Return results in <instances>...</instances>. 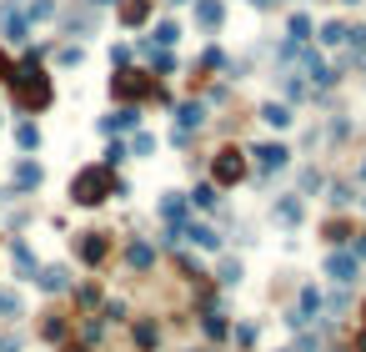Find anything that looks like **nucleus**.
Masks as SVG:
<instances>
[{
	"label": "nucleus",
	"mask_w": 366,
	"mask_h": 352,
	"mask_svg": "<svg viewBox=\"0 0 366 352\" xmlns=\"http://www.w3.org/2000/svg\"><path fill=\"white\" fill-rule=\"evenodd\" d=\"M0 26H6V40H26V31H31V20L20 15L15 6H6V10H0Z\"/></svg>",
	"instance_id": "obj_8"
},
{
	"label": "nucleus",
	"mask_w": 366,
	"mask_h": 352,
	"mask_svg": "<svg viewBox=\"0 0 366 352\" xmlns=\"http://www.w3.org/2000/svg\"><path fill=\"white\" fill-rule=\"evenodd\" d=\"M125 257H131V267H141V272H146L150 262H156V252H150L146 242H131V252H125Z\"/></svg>",
	"instance_id": "obj_19"
},
{
	"label": "nucleus",
	"mask_w": 366,
	"mask_h": 352,
	"mask_svg": "<svg viewBox=\"0 0 366 352\" xmlns=\"http://www.w3.org/2000/svg\"><path fill=\"white\" fill-rule=\"evenodd\" d=\"M121 161H125V146H121V141H111V146H105V167H121Z\"/></svg>",
	"instance_id": "obj_30"
},
{
	"label": "nucleus",
	"mask_w": 366,
	"mask_h": 352,
	"mask_svg": "<svg viewBox=\"0 0 366 352\" xmlns=\"http://www.w3.org/2000/svg\"><path fill=\"white\" fill-rule=\"evenodd\" d=\"M0 317H20V297L6 292V287H0Z\"/></svg>",
	"instance_id": "obj_24"
},
{
	"label": "nucleus",
	"mask_w": 366,
	"mask_h": 352,
	"mask_svg": "<svg viewBox=\"0 0 366 352\" xmlns=\"http://www.w3.org/2000/svg\"><path fill=\"white\" fill-rule=\"evenodd\" d=\"M206 333L211 337H226V312H206Z\"/></svg>",
	"instance_id": "obj_26"
},
{
	"label": "nucleus",
	"mask_w": 366,
	"mask_h": 352,
	"mask_svg": "<svg viewBox=\"0 0 366 352\" xmlns=\"http://www.w3.org/2000/svg\"><path fill=\"white\" fill-rule=\"evenodd\" d=\"M111 91L121 96V101H141V96H150V91H156V86H150V76H141V71H121L116 81H111Z\"/></svg>",
	"instance_id": "obj_4"
},
{
	"label": "nucleus",
	"mask_w": 366,
	"mask_h": 352,
	"mask_svg": "<svg viewBox=\"0 0 366 352\" xmlns=\"http://www.w3.org/2000/svg\"><path fill=\"white\" fill-rule=\"evenodd\" d=\"M171 6H181V0H171Z\"/></svg>",
	"instance_id": "obj_36"
},
{
	"label": "nucleus",
	"mask_w": 366,
	"mask_h": 352,
	"mask_svg": "<svg viewBox=\"0 0 366 352\" xmlns=\"http://www.w3.org/2000/svg\"><path fill=\"white\" fill-rule=\"evenodd\" d=\"M10 76V60H6V51H0V81H6Z\"/></svg>",
	"instance_id": "obj_32"
},
{
	"label": "nucleus",
	"mask_w": 366,
	"mask_h": 352,
	"mask_svg": "<svg viewBox=\"0 0 366 352\" xmlns=\"http://www.w3.org/2000/svg\"><path fill=\"white\" fill-rule=\"evenodd\" d=\"M51 15H55V0H35L26 20H51Z\"/></svg>",
	"instance_id": "obj_27"
},
{
	"label": "nucleus",
	"mask_w": 366,
	"mask_h": 352,
	"mask_svg": "<svg viewBox=\"0 0 366 352\" xmlns=\"http://www.w3.org/2000/svg\"><path fill=\"white\" fill-rule=\"evenodd\" d=\"M216 66H226V56H221V51H216V46H211V51H206V56H201V71H216Z\"/></svg>",
	"instance_id": "obj_29"
},
{
	"label": "nucleus",
	"mask_w": 366,
	"mask_h": 352,
	"mask_svg": "<svg viewBox=\"0 0 366 352\" xmlns=\"http://www.w3.org/2000/svg\"><path fill=\"white\" fill-rule=\"evenodd\" d=\"M326 272H331L336 282H351V272H356V257H351V252H341V257L331 252V262H326Z\"/></svg>",
	"instance_id": "obj_12"
},
{
	"label": "nucleus",
	"mask_w": 366,
	"mask_h": 352,
	"mask_svg": "<svg viewBox=\"0 0 366 352\" xmlns=\"http://www.w3.org/2000/svg\"><path fill=\"white\" fill-rule=\"evenodd\" d=\"M10 181H15V192H35V186H40V167H35V161H15Z\"/></svg>",
	"instance_id": "obj_9"
},
{
	"label": "nucleus",
	"mask_w": 366,
	"mask_h": 352,
	"mask_svg": "<svg viewBox=\"0 0 366 352\" xmlns=\"http://www.w3.org/2000/svg\"><path fill=\"white\" fill-rule=\"evenodd\" d=\"M10 262H15V272H20V277H31V272H35V257H31V246H26V242H15V246H10Z\"/></svg>",
	"instance_id": "obj_15"
},
{
	"label": "nucleus",
	"mask_w": 366,
	"mask_h": 352,
	"mask_svg": "<svg viewBox=\"0 0 366 352\" xmlns=\"http://www.w3.org/2000/svg\"><path fill=\"white\" fill-rule=\"evenodd\" d=\"M6 81H10L15 106H20V111H46V106H51V96H55V91H51V76L40 71L35 60H26V66H20V71H10Z\"/></svg>",
	"instance_id": "obj_1"
},
{
	"label": "nucleus",
	"mask_w": 366,
	"mask_h": 352,
	"mask_svg": "<svg viewBox=\"0 0 366 352\" xmlns=\"http://www.w3.org/2000/svg\"><path fill=\"white\" fill-rule=\"evenodd\" d=\"M191 201H196V206H211V201H216V186H196V192H191Z\"/></svg>",
	"instance_id": "obj_31"
},
{
	"label": "nucleus",
	"mask_w": 366,
	"mask_h": 352,
	"mask_svg": "<svg viewBox=\"0 0 366 352\" xmlns=\"http://www.w3.org/2000/svg\"><path fill=\"white\" fill-rule=\"evenodd\" d=\"M91 6H111V0H91Z\"/></svg>",
	"instance_id": "obj_34"
},
{
	"label": "nucleus",
	"mask_w": 366,
	"mask_h": 352,
	"mask_svg": "<svg viewBox=\"0 0 366 352\" xmlns=\"http://www.w3.org/2000/svg\"><path fill=\"white\" fill-rule=\"evenodd\" d=\"M105 192H125V186L111 176V167H85V171H76V181H71V196H76L80 206H101Z\"/></svg>",
	"instance_id": "obj_2"
},
{
	"label": "nucleus",
	"mask_w": 366,
	"mask_h": 352,
	"mask_svg": "<svg viewBox=\"0 0 366 352\" xmlns=\"http://www.w3.org/2000/svg\"><path fill=\"white\" fill-rule=\"evenodd\" d=\"M251 6H261V10H271V6H276V0H251Z\"/></svg>",
	"instance_id": "obj_33"
},
{
	"label": "nucleus",
	"mask_w": 366,
	"mask_h": 352,
	"mask_svg": "<svg viewBox=\"0 0 366 352\" xmlns=\"http://www.w3.org/2000/svg\"><path fill=\"white\" fill-rule=\"evenodd\" d=\"M121 20H125V26H146V20H150V0H125Z\"/></svg>",
	"instance_id": "obj_11"
},
{
	"label": "nucleus",
	"mask_w": 366,
	"mask_h": 352,
	"mask_svg": "<svg viewBox=\"0 0 366 352\" xmlns=\"http://www.w3.org/2000/svg\"><path fill=\"white\" fill-rule=\"evenodd\" d=\"M196 20L206 31H216L221 20H226V10H221V0H196Z\"/></svg>",
	"instance_id": "obj_10"
},
{
	"label": "nucleus",
	"mask_w": 366,
	"mask_h": 352,
	"mask_svg": "<svg viewBox=\"0 0 366 352\" xmlns=\"http://www.w3.org/2000/svg\"><path fill=\"white\" fill-rule=\"evenodd\" d=\"M241 176H246V156H241V151H231V146L216 151V181H221V186H236Z\"/></svg>",
	"instance_id": "obj_5"
},
{
	"label": "nucleus",
	"mask_w": 366,
	"mask_h": 352,
	"mask_svg": "<svg viewBox=\"0 0 366 352\" xmlns=\"http://www.w3.org/2000/svg\"><path fill=\"white\" fill-rule=\"evenodd\" d=\"M136 126H141V111H131V106H125V111H111V116L101 121V131H105V136H116V131H136Z\"/></svg>",
	"instance_id": "obj_6"
},
{
	"label": "nucleus",
	"mask_w": 366,
	"mask_h": 352,
	"mask_svg": "<svg viewBox=\"0 0 366 352\" xmlns=\"http://www.w3.org/2000/svg\"><path fill=\"white\" fill-rule=\"evenodd\" d=\"M161 217H166V221H181V217H186V201H181V196H166V201H161Z\"/></svg>",
	"instance_id": "obj_22"
},
{
	"label": "nucleus",
	"mask_w": 366,
	"mask_h": 352,
	"mask_svg": "<svg viewBox=\"0 0 366 352\" xmlns=\"http://www.w3.org/2000/svg\"><path fill=\"white\" fill-rule=\"evenodd\" d=\"M286 146H276V141H266V146H256V167H261V171H281L286 167Z\"/></svg>",
	"instance_id": "obj_7"
},
{
	"label": "nucleus",
	"mask_w": 366,
	"mask_h": 352,
	"mask_svg": "<svg viewBox=\"0 0 366 352\" xmlns=\"http://www.w3.org/2000/svg\"><path fill=\"white\" fill-rule=\"evenodd\" d=\"M306 35H311V20H306V15H291V40L301 46V40H306Z\"/></svg>",
	"instance_id": "obj_25"
},
{
	"label": "nucleus",
	"mask_w": 366,
	"mask_h": 352,
	"mask_svg": "<svg viewBox=\"0 0 366 352\" xmlns=\"http://www.w3.org/2000/svg\"><path fill=\"white\" fill-rule=\"evenodd\" d=\"M131 151H136V156H150V151H156V141H150L146 131H136V136H131Z\"/></svg>",
	"instance_id": "obj_28"
},
{
	"label": "nucleus",
	"mask_w": 366,
	"mask_h": 352,
	"mask_svg": "<svg viewBox=\"0 0 366 352\" xmlns=\"http://www.w3.org/2000/svg\"><path fill=\"white\" fill-rule=\"evenodd\" d=\"M361 176H366V167H361Z\"/></svg>",
	"instance_id": "obj_37"
},
{
	"label": "nucleus",
	"mask_w": 366,
	"mask_h": 352,
	"mask_svg": "<svg viewBox=\"0 0 366 352\" xmlns=\"http://www.w3.org/2000/svg\"><path fill=\"white\" fill-rule=\"evenodd\" d=\"M361 257H366V242H361Z\"/></svg>",
	"instance_id": "obj_35"
},
{
	"label": "nucleus",
	"mask_w": 366,
	"mask_h": 352,
	"mask_svg": "<svg viewBox=\"0 0 366 352\" xmlns=\"http://www.w3.org/2000/svg\"><path fill=\"white\" fill-rule=\"evenodd\" d=\"M15 146H20V151H35V146H40V126L20 121V126H15Z\"/></svg>",
	"instance_id": "obj_16"
},
{
	"label": "nucleus",
	"mask_w": 366,
	"mask_h": 352,
	"mask_svg": "<svg viewBox=\"0 0 366 352\" xmlns=\"http://www.w3.org/2000/svg\"><path fill=\"white\" fill-rule=\"evenodd\" d=\"M261 121H266V126H291L296 116L281 106V101H266V106H261Z\"/></svg>",
	"instance_id": "obj_14"
},
{
	"label": "nucleus",
	"mask_w": 366,
	"mask_h": 352,
	"mask_svg": "<svg viewBox=\"0 0 366 352\" xmlns=\"http://www.w3.org/2000/svg\"><path fill=\"white\" fill-rule=\"evenodd\" d=\"M201 121H206V106H201V101L176 106V131H171V141H186L191 131H201Z\"/></svg>",
	"instance_id": "obj_3"
},
{
	"label": "nucleus",
	"mask_w": 366,
	"mask_h": 352,
	"mask_svg": "<svg viewBox=\"0 0 366 352\" xmlns=\"http://www.w3.org/2000/svg\"><path fill=\"white\" fill-rule=\"evenodd\" d=\"M176 40H181V26L176 20H161L156 26V46H176Z\"/></svg>",
	"instance_id": "obj_20"
},
{
	"label": "nucleus",
	"mask_w": 366,
	"mask_h": 352,
	"mask_svg": "<svg viewBox=\"0 0 366 352\" xmlns=\"http://www.w3.org/2000/svg\"><path fill=\"white\" fill-rule=\"evenodd\" d=\"M191 242H196V246H211V252L221 246V237L211 232V226H191Z\"/></svg>",
	"instance_id": "obj_21"
},
{
	"label": "nucleus",
	"mask_w": 366,
	"mask_h": 352,
	"mask_svg": "<svg viewBox=\"0 0 366 352\" xmlns=\"http://www.w3.org/2000/svg\"><path fill=\"white\" fill-rule=\"evenodd\" d=\"M321 46H347V26H341V20L321 26Z\"/></svg>",
	"instance_id": "obj_18"
},
{
	"label": "nucleus",
	"mask_w": 366,
	"mask_h": 352,
	"mask_svg": "<svg viewBox=\"0 0 366 352\" xmlns=\"http://www.w3.org/2000/svg\"><path fill=\"white\" fill-rule=\"evenodd\" d=\"M40 287H46V292H66L71 272H66V267H46V272H40Z\"/></svg>",
	"instance_id": "obj_13"
},
{
	"label": "nucleus",
	"mask_w": 366,
	"mask_h": 352,
	"mask_svg": "<svg viewBox=\"0 0 366 352\" xmlns=\"http://www.w3.org/2000/svg\"><path fill=\"white\" fill-rule=\"evenodd\" d=\"M276 221H286V226H291V221H301V201H291V196H286L281 206H276Z\"/></svg>",
	"instance_id": "obj_23"
},
{
	"label": "nucleus",
	"mask_w": 366,
	"mask_h": 352,
	"mask_svg": "<svg viewBox=\"0 0 366 352\" xmlns=\"http://www.w3.org/2000/svg\"><path fill=\"white\" fill-rule=\"evenodd\" d=\"M80 257H85V262H101V257H105V237L85 232V237H80Z\"/></svg>",
	"instance_id": "obj_17"
}]
</instances>
